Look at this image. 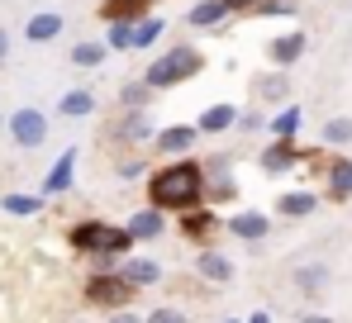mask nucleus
Masks as SVG:
<instances>
[{"instance_id": "obj_18", "label": "nucleus", "mask_w": 352, "mask_h": 323, "mask_svg": "<svg viewBox=\"0 0 352 323\" xmlns=\"http://www.w3.org/2000/svg\"><path fill=\"white\" fill-rule=\"evenodd\" d=\"M195 276L210 280V285H224V280H234V262H229L224 252L205 247V252H195Z\"/></svg>"}, {"instance_id": "obj_15", "label": "nucleus", "mask_w": 352, "mask_h": 323, "mask_svg": "<svg viewBox=\"0 0 352 323\" xmlns=\"http://www.w3.org/2000/svg\"><path fill=\"white\" fill-rule=\"evenodd\" d=\"M153 5H157V0H100L96 14H100L105 24H138L143 14H153Z\"/></svg>"}, {"instance_id": "obj_31", "label": "nucleus", "mask_w": 352, "mask_h": 323, "mask_svg": "<svg viewBox=\"0 0 352 323\" xmlns=\"http://www.w3.org/2000/svg\"><path fill=\"white\" fill-rule=\"evenodd\" d=\"M295 285H300L305 295H324V290H329V267H300L295 271Z\"/></svg>"}, {"instance_id": "obj_17", "label": "nucleus", "mask_w": 352, "mask_h": 323, "mask_svg": "<svg viewBox=\"0 0 352 323\" xmlns=\"http://www.w3.org/2000/svg\"><path fill=\"white\" fill-rule=\"evenodd\" d=\"M62 29H67V19H62L58 10H38V14H29V24H24V38H29V43H53V38H62Z\"/></svg>"}, {"instance_id": "obj_1", "label": "nucleus", "mask_w": 352, "mask_h": 323, "mask_svg": "<svg viewBox=\"0 0 352 323\" xmlns=\"http://www.w3.org/2000/svg\"><path fill=\"white\" fill-rule=\"evenodd\" d=\"M148 205L162 214H181L205 205V171L195 157H172L148 171Z\"/></svg>"}, {"instance_id": "obj_11", "label": "nucleus", "mask_w": 352, "mask_h": 323, "mask_svg": "<svg viewBox=\"0 0 352 323\" xmlns=\"http://www.w3.org/2000/svg\"><path fill=\"white\" fill-rule=\"evenodd\" d=\"M76 157H81V148H67L53 166H48V176H43V200H53V195H67L72 190V181H76Z\"/></svg>"}, {"instance_id": "obj_8", "label": "nucleus", "mask_w": 352, "mask_h": 323, "mask_svg": "<svg viewBox=\"0 0 352 323\" xmlns=\"http://www.w3.org/2000/svg\"><path fill=\"white\" fill-rule=\"evenodd\" d=\"M195 143H200V129L195 124H167V129L153 133L157 157H186V153H195Z\"/></svg>"}, {"instance_id": "obj_35", "label": "nucleus", "mask_w": 352, "mask_h": 323, "mask_svg": "<svg viewBox=\"0 0 352 323\" xmlns=\"http://www.w3.org/2000/svg\"><path fill=\"white\" fill-rule=\"evenodd\" d=\"M143 323H186V314H181V309H153Z\"/></svg>"}, {"instance_id": "obj_38", "label": "nucleus", "mask_w": 352, "mask_h": 323, "mask_svg": "<svg viewBox=\"0 0 352 323\" xmlns=\"http://www.w3.org/2000/svg\"><path fill=\"white\" fill-rule=\"evenodd\" d=\"M224 5H229V10H257L262 0H224Z\"/></svg>"}, {"instance_id": "obj_4", "label": "nucleus", "mask_w": 352, "mask_h": 323, "mask_svg": "<svg viewBox=\"0 0 352 323\" xmlns=\"http://www.w3.org/2000/svg\"><path fill=\"white\" fill-rule=\"evenodd\" d=\"M81 295H86V304H96V309H129L138 290H133L119 271H91L86 285H81Z\"/></svg>"}, {"instance_id": "obj_36", "label": "nucleus", "mask_w": 352, "mask_h": 323, "mask_svg": "<svg viewBox=\"0 0 352 323\" xmlns=\"http://www.w3.org/2000/svg\"><path fill=\"white\" fill-rule=\"evenodd\" d=\"M105 323H143V319H138L133 309H115V314H110V319H105Z\"/></svg>"}, {"instance_id": "obj_34", "label": "nucleus", "mask_w": 352, "mask_h": 323, "mask_svg": "<svg viewBox=\"0 0 352 323\" xmlns=\"http://www.w3.org/2000/svg\"><path fill=\"white\" fill-rule=\"evenodd\" d=\"M138 176H148V157H124L119 162V181H138Z\"/></svg>"}, {"instance_id": "obj_21", "label": "nucleus", "mask_w": 352, "mask_h": 323, "mask_svg": "<svg viewBox=\"0 0 352 323\" xmlns=\"http://www.w3.org/2000/svg\"><path fill=\"white\" fill-rule=\"evenodd\" d=\"M229 14H234V10H229L224 0H195V5L186 10V24H190V29H219Z\"/></svg>"}, {"instance_id": "obj_41", "label": "nucleus", "mask_w": 352, "mask_h": 323, "mask_svg": "<svg viewBox=\"0 0 352 323\" xmlns=\"http://www.w3.org/2000/svg\"><path fill=\"white\" fill-rule=\"evenodd\" d=\"M224 323H243V319H224Z\"/></svg>"}, {"instance_id": "obj_24", "label": "nucleus", "mask_w": 352, "mask_h": 323, "mask_svg": "<svg viewBox=\"0 0 352 323\" xmlns=\"http://www.w3.org/2000/svg\"><path fill=\"white\" fill-rule=\"evenodd\" d=\"M300 119H305V114H300V105H295V100H286V105L267 119V133H272V138H295V133H300Z\"/></svg>"}, {"instance_id": "obj_29", "label": "nucleus", "mask_w": 352, "mask_h": 323, "mask_svg": "<svg viewBox=\"0 0 352 323\" xmlns=\"http://www.w3.org/2000/svg\"><path fill=\"white\" fill-rule=\"evenodd\" d=\"M324 148H348L352 143V114H338V119H324Z\"/></svg>"}, {"instance_id": "obj_12", "label": "nucleus", "mask_w": 352, "mask_h": 323, "mask_svg": "<svg viewBox=\"0 0 352 323\" xmlns=\"http://www.w3.org/2000/svg\"><path fill=\"white\" fill-rule=\"evenodd\" d=\"M324 200H333V205L352 200V157H329V171H324Z\"/></svg>"}, {"instance_id": "obj_19", "label": "nucleus", "mask_w": 352, "mask_h": 323, "mask_svg": "<svg viewBox=\"0 0 352 323\" xmlns=\"http://www.w3.org/2000/svg\"><path fill=\"white\" fill-rule=\"evenodd\" d=\"M234 119H238V105L234 100H219V105H210V109L195 114V129H200V138H205V133H229Z\"/></svg>"}, {"instance_id": "obj_37", "label": "nucleus", "mask_w": 352, "mask_h": 323, "mask_svg": "<svg viewBox=\"0 0 352 323\" xmlns=\"http://www.w3.org/2000/svg\"><path fill=\"white\" fill-rule=\"evenodd\" d=\"M5 57H10V29L0 24V62H5Z\"/></svg>"}, {"instance_id": "obj_7", "label": "nucleus", "mask_w": 352, "mask_h": 323, "mask_svg": "<svg viewBox=\"0 0 352 323\" xmlns=\"http://www.w3.org/2000/svg\"><path fill=\"white\" fill-rule=\"evenodd\" d=\"M176 233H181L186 243H214V238L224 233V219L214 214L210 205H195V210H181V223H176Z\"/></svg>"}, {"instance_id": "obj_3", "label": "nucleus", "mask_w": 352, "mask_h": 323, "mask_svg": "<svg viewBox=\"0 0 352 323\" xmlns=\"http://www.w3.org/2000/svg\"><path fill=\"white\" fill-rule=\"evenodd\" d=\"M200 71H205V53H200L195 43H172V48H162V53L148 62L143 81H148L153 91H172V86L195 81Z\"/></svg>"}, {"instance_id": "obj_42", "label": "nucleus", "mask_w": 352, "mask_h": 323, "mask_svg": "<svg viewBox=\"0 0 352 323\" xmlns=\"http://www.w3.org/2000/svg\"><path fill=\"white\" fill-rule=\"evenodd\" d=\"M0 129H5V114H0Z\"/></svg>"}, {"instance_id": "obj_9", "label": "nucleus", "mask_w": 352, "mask_h": 323, "mask_svg": "<svg viewBox=\"0 0 352 323\" xmlns=\"http://www.w3.org/2000/svg\"><path fill=\"white\" fill-rule=\"evenodd\" d=\"M305 162V153L295 148V138H272L267 148H262V157H257V166L267 171V176H286L291 166H300Z\"/></svg>"}, {"instance_id": "obj_16", "label": "nucleus", "mask_w": 352, "mask_h": 323, "mask_svg": "<svg viewBox=\"0 0 352 323\" xmlns=\"http://www.w3.org/2000/svg\"><path fill=\"white\" fill-rule=\"evenodd\" d=\"M124 228H129V238H133V243H153V238H162V233H167V214L148 205V210L129 214V223H124Z\"/></svg>"}, {"instance_id": "obj_27", "label": "nucleus", "mask_w": 352, "mask_h": 323, "mask_svg": "<svg viewBox=\"0 0 352 323\" xmlns=\"http://www.w3.org/2000/svg\"><path fill=\"white\" fill-rule=\"evenodd\" d=\"M105 57H110V48H105V43H96V38H81V43H72V67H81V71H96V67H105Z\"/></svg>"}, {"instance_id": "obj_13", "label": "nucleus", "mask_w": 352, "mask_h": 323, "mask_svg": "<svg viewBox=\"0 0 352 323\" xmlns=\"http://www.w3.org/2000/svg\"><path fill=\"white\" fill-rule=\"evenodd\" d=\"M157 129H153V114L148 109H124L115 124V143H148Z\"/></svg>"}, {"instance_id": "obj_32", "label": "nucleus", "mask_w": 352, "mask_h": 323, "mask_svg": "<svg viewBox=\"0 0 352 323\" xmlns=\"http://www.w3.org/2000/svg\"><path fill=\"white\" fill-rule=\"evenodd\" d=\"M110 53H129V43H133V24H105V38H100Z\"/></svg>"}, {"instance_id": "obj_20", "label": "nucleus", "mask_w": 352, "mask_h": 323, "mask_svg": "<svg viewBox=\"0 0 352 323\" xmlns=\"http://www.w3.org/2000/svg\"><path fill=\"white\" fill-rule=\"evenodd\" d=\"M119 276H124L133 290H143V285H157V280H162V267H157L153 257H119Z\"/></svg>"}, {"instance_id": "obj_40", "label": "nucleus", "mask_w": 352, "mask_h": 323, "mask_svg": "<svg viewBox=\"0 0 352 323\" xmlns=\"http://www.w3.org/2000/svg\"><path fill=\"white\" fill-rule=\"evenodd\" d=\"M248 323H272V314H267V309H257V314H252Z\"/></svg>"}, {"instance_id": "obj_28", "label": "nucleus", "mask_w": 352, "mask_h": 323, "mask_svg": "<svg viewBox=\"0 0 352 323\" xmlns=\"http://www.w3.org/2000/svg\"><path fill=\"white\" fill-rule=\"evenodd\" d=\"M153 100H157V91H153V86H148L143 76H138V81H124V86H119V109H148Z\"/></svg>"}, {"instance_id": "obj_5", "label": "nucleus", "mask_w": 352, "mask_h": 323, "mask_svg": "<svg viewBox=\"0 0 352 323\" xmlns=\"http://www.w3.org/2000/svg\"><path fill=\"white\" fill-rule=\"evenodd\" d=\"M5 133H10V143H14V148L34 153V148H43V143H48L53 124L43 119V109L19 105V109H10V114H5Z\"/></svg>"}, {"instance_id": "obj_25", "label": "nucleus", "mask_w": 352, "mask_h": 323, "mask_svg": "<svg viewBox=\"0 0 352 323\" xmlns=\"http://www.w3.org/2000/svg\"><path fill=\"white\" fill-rule=\"evenodd\" d=\"M162 34H167V19H162V14H143V19L133 24V43H129V53H138V48H153Z\"/></svg>"}, {"instance_id": "obj_22", "label": "nucleus", "mask_w": 352, "mask_h": 323, "mask_svg": "<svg viewBox=\"0 0 352 323\" xmlns=\"http://www.w3.org/2000/svg\"><path fill=\"white\" fill-rule=\"evenodd\" d=\"M319 200L324 195H314V190H286V195H276V214L281 219H309L319 210Z\"/></svg>"}, {"instance_id": "obj_10", "label": "nucleus", "mask_w": 352, "mask_h": 323, "mask_svg": "<svg viewBox=\"0 0 352 323\" xmlns=\"http://www.w3.org/2000/svg\"><path fill=\"white\" fill-rule=\"evenodd\" d=\"M305 48H309V34H300V29H291V34H276V38L267 43V62H272L276 71H286V67H295V62L305 57Z\"/></svg>"}, {"instance_id": "obj_2", "label": "nucleus", "mask_w": 352, "mask_h": 323, "mask_svg": "<svg viewBox=\"0 0 352 323\" xmlns=\"http://www.w3.org/2000/svg\"><path fill=\"white\" fill-rule=\"evenodd\" d=\"M67 243H72L76 252L96 257V262H100V271H110V257H129V247H133L129 228L100 223V219H76V223L67 228Z\"/></svg>"}, {"instance_id": "obj_14", "label": "nucleus", "mask_w": 352, "mask_h": 323, "mask_svg": "<svg viewBox=\"0 0 352 323\" xmlns=\"http://www.w3.org/2000/svg\"><path fill=\"white\" fill-rule=\"evenodd\" d=\"M224 233H234L243 243H262V238L272 233V219L262 214V210H238V214L224 223Z\"/></svg>"}, {"instance_id": "obj_33", "label": "nucleus", "mask_w": 352, "mask_h": 323, "mask_svg": "<svg viewBox=\"0 0 352 323\" xmlns=\"http://www.w3.org/2000/svg\"><path fill=\"white\" fill-rule=\"evenodd\" d=\"M234 129L238 133H262V129H267V114H262V109H238Z\"/></svg>"}, {"instance_id": "obj_39", "label": "nucleus", "mask_w": 352, "mask_h": 323, "mask_svg": "<svg viewBox=\"0 0 352 323\" xmlns=\"http://www.w3.org/2000/svg\"><path fill=\"white\" fill-rule=\"evenodd\" d=\"M300 323H338V319H329V314H300Z\"/></svg>"}, {"instance_id": "obj_30", "label": "nucleus", "mask_w": 352, "mask_h": 323, "mask_svg": "<svg viewBox=\"0 0 352 323\" xmlns=\"http://www.w3.org/2000/svg\"><path fill=\"white\" fill-rule=\"evenodd\" d=\"M0 205H5V214L14 219H29V214H43V195H0Z\"/></svg>"}, {"instance_id": "obj_26", "label": "nucleus", "mask_w": 352, "mask_h": 323, "mask_svg": "<svg viewBox=\"0 0 352 323\" xmlns=\"http://www.w3.org/2000/svg\"><path fill=\"white\" fill-rule=\"evenodd\" d=\"M286 100H291V81H286V71H272V76L257 81V105H286Z\"/></svg>"}, {"instance_id": "obj_23", "label": "nucleus", "mask_w": 352, "mask_h": 323, "mask_svg": "<svg viewBox=\"0 0 352 323\" xmlns=\"http://www.w3.org/2000/svg\"><path fill=\"white\" fill-rule=\"evenodd\" d=\"M58 114L62 119H91V114H96V96H91L86 86H76V91H67L58 100Z\"/></svg>"}, {"instance_id": "obj_6", "label": "nucleus", "mask_w": 352, "mask_h": 323, "mask_svg": "<svg viewBox=\"0 0 352 323\" xmlns=\"http://www.w3.org/2000/svg\"><path fill=\"white\" fill-rule=\"evenodd\" d=\"M200 171H205V205H210V210H214V205H234L238 200V176H234L229 153H210V157L200 162Z\"/></svg>"}]
</instances>
